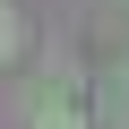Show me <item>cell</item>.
I'll return each mask as SVG.
<instances>
[{"instance_id":"cell-1","label":"cell","mask_w":129,"mask_h":129,"mask_svg":"<svg viewBox=\"0 0 129 129\" xmlns=\"http://www.w3.org/2000/svg\"><path fill=\"white\" fill-rule=\"evenodd\" d=\"M103 129H129V78L103 86Z\"/></svg>"},{"instance_id":"cell-2","label":"cell","mask_w":129,"mask_h":129,"mask_svg":"<svg viewBox=\"0 0 129 129\" xmlns=\"http://www.w3.org/2000/svg\"><path fill=\"white\" fill-rule=\"evenodd\" d=\"M35 129H86V120H78V112H43Z\"/></svg>"}]
</instances>
